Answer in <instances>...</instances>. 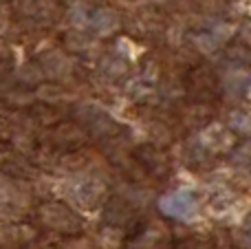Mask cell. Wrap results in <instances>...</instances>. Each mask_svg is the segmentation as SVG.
Here are the masks:
<instances>
[{
  "instance_id": "6da1fadb",
  "label": "cell",
  "mask_w": 251,
  "mask_h": 249,
  "mask_svg": "<svg viewBox=\"0 0 251 249\" xmlns=\"http://www.w3.org/2000/svg\"><path fill=\"white\" fill-rule=\"evenodd\" d=\"M159 207L163 214L172 216V219H181V221H192L196 216V212H199L196 199L190 192H183V190L181 192L165 194L159 201Z\"/></svg>"
}]
</instances>
